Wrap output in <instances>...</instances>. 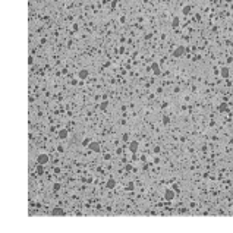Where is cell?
<instances>
[{
    "label": "cell",
    "mask_w": 233,
    "mask_h": 233,
    "mask_svg": "<svg viewBox=\"0 0 233 233\" xmlns=\"http://www.w3.org/2000/svg\"><path fill=\"white\" fill-rule=\"evenodd\" d=\"M88 150H91L94 153H100L101 151V145L98 142H95V141H91L90 144H88Z\"/></svg>",
    "instance_id": "6da1fadb"
},
{
    "label": "cell",
    "mask_w": 233,
    "mask_h": 233,
    "mask_svg": "<svg viewBox=\"0 0 233 233\" xmlns=\"http://www.w3.org/2000/svg\"><path fill=\"white\" fill-rule=\"evenodd\" d=\"M67 136V131L66 129H60L59 131V138L60 139H63V138H66Z\"/></svg>",
    "instance_id": "ba28073f"
},
{
    "label": "cell",
    "mask_w": 233,
    "mask_h": 233,
    "mask_svg": "<svg viewBox=\"0 0 233 233\" xmlns=\"http://www.w3.org/2000/svg\"><path fill=\"white\" fill-rule=\"evenodd\" d=\"M106 107H107V101H104V103H103V104L100 106V109L103 110V112H104V110H106Z\"/></svg>",
    "instance_id": "7c38bea8"
},
{
    "label": "cell",
    "mask_w": 233,
    "mask_h": 233,
    "mask_svg": "<svg viewBox=\"0 0 233 233\" xmlns=\"http://www.w3.org/2000/svg\"><path fill=\"white\" fill-rule=\"evenodd\" d=\"M174 195H176V193H174L172 189H167L166 193H164V200H166V201H172L174 198Z\"/></svg>",
    "instance_id": "5b68a950"
},
{
    "label": "cell",
    "mask_w": 233,
    "mask_h": 233,
    "mask_svg": "<svg viewBox=\"0 0 233 233\" xmlns=\"http://www.w3.org/2000/svg\"><path fill=\"white\" fill-rule=\"evenodd\" d=\"M106 186L109 188V189H110V188H114V186H116V180L110 179V180H109V182H107V183H106Z\"/></svg>",
    "instance_id": "9c48e42d"
},
{
    "label": "cell",
    "mask_w": 233,
    "mask_h": 233,
    "mask_svg": "<svg viewBox=\"0 0 233 233\" xmlns=\"http://www.w3.org/2000/svg\"><path fill=\"white\" fill-rule=\"evenodd\" d=\"M163 119H164V123H169V117H167V116H164Z\"/></svg>",
    "instance_id": "9a60e30c"
},
{
    "label": "cell",
    "mask_w": 233,
    "mask_h": 233,
    "mask_svg": "<svg viewBox=\"0 0 233 233\" xmlns=\"http://www.w3.org/2000/svg\"><path fill=\"white\" fill-rule=\"evenodd\" d=\"M129 150H131L132 153H136V151H138V142H136V141L131 142V144H129Z\"/></svg>",
    "instance_id": "8992f818"
},
{
    "label": "cell",
    "mask_w": 233,
    "mask_h": 233,
    "mask_svg": "<svg viewBox=\"0 0 233 233\" xmlns=\"http://www.w3.org/2000/svg\"><path fill=\"white\" fill-rule=\"evenodd\" d=\"M88 75H90L88 69H81L79 72H78V78H79L81 81H85L88 78Z\"/></svg>",
    "instance_id": "3957f363"
},
{
    "label": "cell",
    "mask_w": 233,
    "mask_h": 233,
    "mask_svg": "<svg viewBox=\"0 0 233 233\" xmlns=\"http://www.w3.org/2000/svg\"><path fill=\"white\" fill-rule=\"evenodd\" d=\"M53 214H63L62 210H53Z\"/></svg>",
    "instance_id": "5bb4252c"
},
{
    "label": "cell",
    "mask_w": 233,
    "mask_h": 233,
    "mask_svg": "<svg viewBox=\"0 0 233 233\" xmlns=\"http://www.w3.org/2000/svg\"><path fill=\"white\" fill-rule=\"evenodd\" d=\"M189 10H191V7H189V6H185L183 9H182V13L186 15V13H189Z\"/></svg>",
    "instance_id": "30bf717a"
},
{
    "label": "cell",
    "mask_w": 233,
    "mask_h": 233,
    "mask_svg": "<svg viewBox=\"0 0 233 233\" xmlns=\"http://www.w3.org/2000/svg\"><path fill=\"white\" fill-rule=\"evenodd\" d=\"M226 2H232V0H226Z\"/></svg>",
    "instance_id": "2e32d148"
},
{
    "label": "cell",
    "mask_w": 233,
    "mask_h": 233,
    "mask_svg": "<svg viewBox=\"0 0 233 233\" xmlns=\"http://www.w3.org/2000/svg\"><path fill=\"white\" fill-rule=\"evenodd\" d=\"M178 24H179V19H178V18H174V21H173V27H178Z\"/></svg>",
    "instance_id": "4fadbf2b"
},
{
    "label": "cell",
    "mask_w": 233,
    "mask_h": 233,
    "mask_svg": "<svg viewBox=\"0 0 233 233\" xmlns=\"http://www.w3.org/2000/svg\"><path fill=\"white\" fill-rule=\"evenodd\" d=\"M220 73H221V76H223V78H227V76H229V67H227V66L221 67Z\"/></svg>",
    "instance_id": "52a82bcc"
},
{
    "label": "cell",
    "mask_w": 233,
    "mask_h": 233,
    "mask_svg": "<svg viewBox=\"0 0 233 233\" xmlns=\"http://www.w3.org/2000/svg\"><path fill=\"white\" fill-rule=\"evenodd\" d=\"M37 163L38 164H46V163H48V155L47 154H40L38 157H37Z\"/></svg>",
    "instance_id": "7a4b0ae2"
},
{
    "label": "cell",
    "mask_w": 233,
    "mask_h": 233,
    "mask_svg": "<svg viewBox=\"0 0 233 233\" xmlns=\"http://www.w3.org/2000/svg\"><path fill=\"white\" fill-rule=\"evenodd\" d=\"M185 50H186V48H185V47H183V46L176 47V50H174V53H173V57H180L182 54L185 53Z\"/></svg>",
    "instance_id": "277c9868"
},
{
    "label": "cell",
    "mask_w": 233,
    "mask_h": 233,
    "mask_svg": "<svg viewBox=\"0 0 233 233\" xmlns=\"http://www.w3.org/2000/svg\"><path fill=\"white\" fill-rule=\"evenodd\" d=\"M153 69H154V72H155V75H159V73H160V67L157 66L155 63H154V65H153Z\"/></svg>",
    "instance_id": "8fae6325"
}]
</instances>
